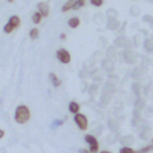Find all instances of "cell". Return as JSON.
I'll return each mask as SVG.
<instances>
[{
    "label": "cell",
    "instance_id": "cb8c5ba5",
    "mask_svg": "<svg viewBox=\"0 0 153 153\" xmlns=\"http://www.w3.org/2000/svg\"><path fill=\"white\" fill-rule=\"evenodd\" d=\"M7 1H8V2H10V4H12V2H13V1H14V0H7Z\"/></svg>",
    "mask_w": 153,
    "mask_h": 153
},
{
    "label": "cell",
    "instance_id": "4fadbf2b",
    "mask_svg": "<svg viewBox=\"0 0 153 153\" xmlns=\"http://www.w3.org/2000/svg\"><path fill=\"white\" fill-rule=\"evenodd\" d=\"M38 35H39V31H38L37 27L31 29L30 32H29V37H30L31 39H36V38H38Z\"/></svg>",
    "mask_w": 153,
    "mask_h": 153
},
{
    "label": "cell",
    "instance_id": "d4e9b609",
    "mask_svg": "<svg viewBox=\"0 0 153 153\" xmlns=\"http://www.w3.org/2000/svg\"><path fill=\"white\" fill-rule=\"evenodd\" d=\"M152 143H153V139H152Z\"/></svg>",
    "mask_w": 153,
    "mask_h": 153
},
{
    "label": "cell",
    "instance_id": "d6986e66",
    "mask_svg": "<svg viewBox=\"0 0 153 153\" xmlns=\"http://www.w3.org/2000/svg\"><path fill=\"white\" fill-rule=\"evenodd\" d=\"M63 122L62 121H54L53 122V127H59V126H61Z\"/></svg>",
    "mask_w": 153,
    "mask_h": 153
},
{
    "label": "cell",
    "instance_id": "ba28073f",
    "mask_svg": "<svg viewBox=\"0 0 153 153\" xmlns=\"http://www.w3.org/2000/svg\"><path fill=\"white\" fill-rule=\"evenodd\" d=\"M68 26L69 27H72V29H76L79 25H80V19L78 18V17H72V18H69L68 19Z\"/></svg>",
    "mask_w": 153,
    "mask_h": 153
},
{
    "label": "cell",
    "instance_id": "7c38bea8",
    "mask_svg": "<svg viewBox=\"0 0 153 153\" xmlns=\"http://www.w3.org/2000/svg\"><path fill=\"white\" fill-rule=\"evenodd\" d=\"M42 18H43V16L38 11L37 12H33V14H32V22H33V24H39L41 20H42Z\"/></svg>",
    "mask_w": 153,
    "mask_h": 153
},
{
    "label": "cell",
    "instance_id": "603a6c76",
    "mask_svg": "<svg viewBox=\"0 0 153 153\" xmlns=\"http://www.w3.org/2000/svg\"><path fill=\"white\" fill-rule=\"evenodd\" d=\"M100 153H110V152H109V151H102Z\"/></svg>",
    "mask_w": 153,
    "mask_h": 153
},
{
    "label": "cell",
    "instance_id": "7a4b0ae2",
    "mask_svg": "<svg viewBox=\"0 0 153 153\" xmlns=\"http://www.w3.org/2000/svg\"><path fill=\"white\" fill-rule=\"evenodd\" d=\"M19 26H20V18H19L18 16L13 14V16L10 17L7 24H5V26H4V32H5V33H11L13 30L18 29Z\"/></svg>",
    "mask_w": 153,
    "mask_h": 153
},
{
    "label": "cell",
    "instance_id": "9a60e30c",
    "mask_svg": "<svg viewBox=\"0 0 153 153\" xmlns=\"http://www.w3.org/2000/svg\"><path fill=\"white\" fill-rule=\"evenodd\" d=\"M151 151H153V143H151L148 146H145L139 151H135V153H147V152H151Z\"/></svg>",
    "mask_w": 153,
    "mask_h": 153
},
{
    "label": "cell",
    "instance_id": "7402d4cb",
    "mask_svg": "<svg viewBox=\"0 0 153 153\" xmlns=\"http://www.w3.org/2000/svg\"><path fill=\"white\" fill-rule=\"evenodd\" d=\"M60 38L65 39V38H66V33H61V35H60Z\"/></svg>",
    "mask_w": 153,
    "mask_h": 153
},
{
    "label": "cell",
    "instance_id": "44dd1931",
    "mask_svg": "<svg viewBox=\"0 0 153 153\" xmlns=\"http://www.w3.org/2000/svg\"><path fill=\"white\" fill-rule=\"evenodd\" d=\"M4 135H5V131H4V130H1V129H0V139H1V137H2V136H4Z\"/></svg>",
    "mask_w": 153,
    "mask_h": 153
},
{
    "label": "cell",
    "instance_id": "ac0fdd59",
    "mask_svg": "<svg viewBox=\"0 0 153 153\" xmlns=\"http://www.w3.org/2000/svg\"><path fill=\"white\" fill-rule=\"evenodd\" d=\"M143 22L149 23V25L153 27V17L152 16H143Z\"/></svg>",
    "mask_w": 153,
    "mask_h": 153
},
{
    "label": "cell",
    "instance_id": "3957f363",
    "mask_svg": "<svg viewBox=\"0 0 153 153\" xmlns=\"http://www.w3.org/2000/svg\"><path fill=\"white\" fill-rule=\"evenodd\" d=\"M56 57H57V60H59L61 63H63V65H67V63L71 62V54H69L68 50H66V49H59V50L56 51Z\"/></svg>",
    "mask_w": 153,
    "mask_h": 153
},
{
    "label": "cell",
    "instance_id": "8992f818",
    "mask_svg": "<svg viewBox=\"0 0 153 153\" xmlns=\"http://www.w3.org/2000/svg\"><path fill=\"white\" fill-rule=\"evenodd\" d=\"M37 11L43 16V17H48L49 16V12H50V7H49V4L47 1H41L37 4Z\"/></svg>",
    "mask_w": 153,
    "mask_h": 153
},
{
    "label": "cell",
    "instance_id": "6da1fadb",
    "mask_svg": "<svg viewBox=\"0 0 153 153\" xmlns=\"http://www.w3.org/2000/svg\"><path fill=\"white\" fill-rule=\"evenodd\" d=\"M30 118V110L26 105H19L16 109V114H14V120L18 123H25L27 122Z\"/></svg>",
    "mask_w": 153,
    "mask_h": 153
},
{
    "label": "cell",
    "instance_id": "5bb4252c",
    "mask_svg": "<svg viewBox=\"0 0 153 153\" xmlns=\"http://www.w3.org/2000/svg\"><path fill=\"white\" fill-rule=\"evenodd\" d=\"M85 4H86V0H78V1L74 4V6H73V8H72V10L78 11V10H80L81 7H84V6H85Z\"/></svg>",
    "mask_w": 153,
    "mask_h": 153
},
{
    "label": "cell",
    "instance_id": "277c9868",
    "mask_svg": "<svg viewBox=\"0 0 153 153\" xmlns=\"http://www.w3.org/2000/svg\"><path fill=\"white\" fill-rule=\"evenodd\" d=\"M85 141L88 143L90 146V153H97L98 149H99V146H98V141L97 139L93 136V135H86L85 136Z\"/></svg>",
    "mask_w": 153,
    "mask_h": 153
},
{
    "label": "cell",
    "instance_id": "e0dca14e",
    "mask_svg": "<svg viewBox=\"0 0 153 153\" xmlns=\"http://www.w3.org/2000/svg\"><path fill=\"white\" fill-rule=\"evenodd\" d=\"M120 153H135V151L131 149L130 147H122L120 149Z\"/></svg>",
    "mask_w": 153,
    "mask_h": 153
},
{
    "label": "cell",
    "instance_id": "2e32d148",
    "mask_svg": "<svg viewBox=\"0 0 153 153\" xmlns=\"http://www.w3.org/2000/svg\"><path fill=\"white\" fill-rule=\"evenodd\" d=\"M91 5L96 6V7H100L103 4H104V0H90Z\"/></svg>",
    "mask_w": 153,
    "mask_h": 153
},
{
    "label": "cell",
    "instance_id": "30bf717a",
    "mask_svg": "<svg viewBox=\"0 0 153 153\" xmlns=\"http://www.w3.org/2000/svg\"><path fill=\"white\" fill-rule=\"evenodd\" d=\"M49 79H50V81L53 82V86H54V87H59V86L61 85V80H60L54 73H49Z\"/></svg>",
    "mask_w": 153,
    "mask_h": 153
},
{
    "label": "cell",
    "instance_id": "9c48e42d",
    "mask_svg": "<svg viewBox=\"0 0 153 153\" xmlns=\"http://www.w3.org/2000/svg\"><path fill=\"white\" fill-rule=\"evenodd\" d=\"M76 1H78V0H67V1L65 2V5L61 7V11H62V12H68L69 10L73 8V6H74V4H75Z\"/></svg>",
    "mask_w": 153,
    "mask_h": 153
},
{
    "label": "cell",
    "instance_id": "8fae6325",
    "mask_svg": "<svg viewBox=\"0 0 153 153\" xmlns=\"http://www.w3.org/2000/svg\"><path fill=\"white\" fill-rule=\"evenodd\" d=\"M68 109L72 114H78L79 112V109H80V105L76 103V102H71L68 104Z\"/></svg>",
    "mask_w": 153,
    "mask_h": 153
},
{
    "label": "cell",
    "instance_id": "ffe728a7",
    "mask_svg": "<svg viewBox=\"0 0 153 153\" xmlns=\"http://www.w3.org/2000/svg\"><path fill=\"white\" fill-rule=\"evenodd\" d=\"M79 153H90V149H85V148H81V149H79Z\"/></svg>",
    "mask_w": 153,
    "mask_h": 153
},
{
    "label": "cell",
    "instance_id": "5b68a950",
    "mask_svg": "<svg viewBox=\"0 0 153 153\" xmlns=\"http://www.w3.org/2000/svg\"><path fill=\"white\" fill-rule=\"evenodd\" d=\"M74 122L78 124V127L81 129V130H86L87 129V118L85 115L82 114H75L74 116Z\"/></svg>",
    "mask_w": 153,
    "mask_h": 153
},
{
    "label": "cell",
    "instance_id": "52a82bcc",
    "mask_svg": "<svg viewBox=\"0 0 153 153\" xmlns=\"http://www.w3.org/2000/svg\"><path fill=\"white\" fill-rule=\"evenodd\" d=\"M118 26H120V22L117 19H115V18H110L108 20V23H106V27L109 30H116Z\"/></svg>",
    "mask_w": 153,
    "mask_h": 153
}]
</instances>
